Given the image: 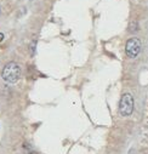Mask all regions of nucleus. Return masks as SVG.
<instances>
[{
    "label": "nucleus",
    "instance_id": "nucleus-1",
    "mask_svg": "<svg viewBox=\"0 0 148 154\" xmlns=\"http://www.w3.org/2000/svg\"><path fill=\"white\" fill-rule=\"evenodd\" d=\"M21 67L16 63V62H10L8 63L4 69H3V79L6 82V83H10V84H15L20 80L21 78Z\"/></svg>",
    "mask_w": 148,
    "mask_h": 154
},
{
    "label": "nucleus",
    "instance_id": "nucleus-2",
    "mask_svg": "<svg viewBox=\"0 0 148 154\" xmlns=\"http://www.w3.org/2000/svg\"><path fill=\"white\" fill-rule=\"evenodd\" d=\"M134 112V97L131 94H124L119 103V113L123 117H129Z\"/></svg>",
    "mask_w": 148,
    "mask_h": 154
},
{
    "label": "nucleus",
    "instance_id": "nucleus-3",
    "mask_svg": "<svg viewBox=\"0 0 148 154\" xmlns=\"http://www.w3.org/2000/svg\"><path fill=\"white\" fill-rule=\"evenodd\" d=\"M141 49H142V44H141V40L138 39V38H131V39H129L126 42L125 52H126L128 57L136 58L140 55Z\"/></svg>",
    "mask_w": 148,
    "mask_h": 154
},
{
    "label": "nucleus",
    "instance_id": "nucleus-4",
    "mask_svg": "<svg viewBox=\"0 0 148 154\" xmlns=\"http://www.w3.org/2000/svg\"><path fill=\"white\" fill-rule=\"evenodd\" d=\"M3 39H4V34L0 33V42H3Z\"/></svg>",
    "mask_w": 148,
    "mask_h": 154
}]
</instances>
